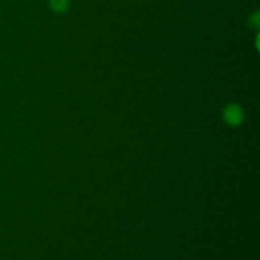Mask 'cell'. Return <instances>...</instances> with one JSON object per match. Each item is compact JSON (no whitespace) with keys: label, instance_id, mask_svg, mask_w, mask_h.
I'll use <instances>...</instances> for the list:
<instances>
[{"label":"cell","instance_id":"1","mask_svg":"<svg viewBox=\"0 0 260 260\" xmlns=\"http://www.w3.org/2000/svg\"><path fill=\"white\" fill-rule=\"evenodd\" d=\"M223 121L230 126H239L244 119V112L238 104H229L222 112Z\"/></svg>","mask_w":260,"mask_h":260},{"label":"cell","instance_id":"2","mask_svg":"<svg viewBox=\"0 0 260 260\" xmlns=\"http://www.w3.org/2000/svg\"><path fill=\"white\" fill-rule=\"evenodd\" d=\"M69 5V0H50V7L52 8V10L55 12L61 13L63 10H66Z\"/></svg>","mask_w":260,"mask_h":260},{"label":"cell","instance_id":"3","mask_svg":"<svg viewBox=\"0 0 260 260\" xmlns=\"http://www.w3.org/2000/svg\"><path fill=\"white\" fill-rule=\"evenodd\" d=\"M250 24L253 25L254 28L259 27V14H258V13H255V14H254L253 17L250 18Z\"/></svg>","mask_w":260,"mask_h":260}]
</instances>
